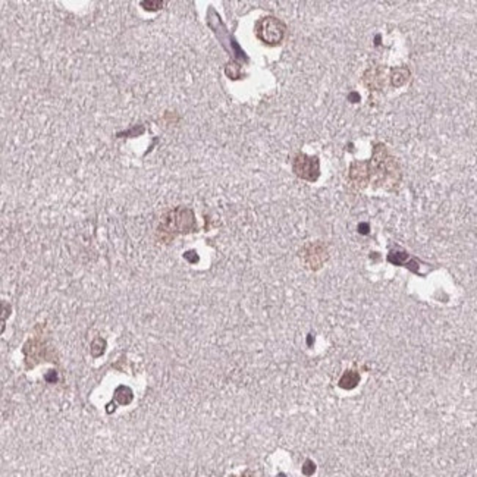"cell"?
Wrapping results in <instances>:
<instances>
[{"instance_id":"cell-10","label":"cell","mask_w":477,"mask_h":477,"mask_svg":"<svg viewBox=\"0 0 477 477\" xmlns=\"http://www.w3.org/2000/svg\"><path fill=\"white\" fill-rule=\"evenodd\" d=\"M141 6H147V8H145L147 11H158L155 6L162 8V6H163V2H156V4H152V2H143Z\"/></svg>"},{"instance_id":"cell-4","label":"cell","mask_w":477,"mask_h":477,"mask_svg":"<svg viewBox=\"0 0 477 477\" xmlns=\"http://www.w3.org/2000/svg\"><path fill=\"white\" fill-rule=\"evenodd\" d=\"M163 219L168 230H173V232H190V230L194 227V215L190 209H175Z\"/></svg>"},{"instance_id":"cell-1","label":"cell","mask_w":477,"mask_h":477,"mask_svg":"<svg viewBox=\"0 0 477 477\" xmlns=\"http://www.w3.org/2000/svg\"><path fill=\"white\" fill-rule=\"evenodd\" d=\"M371 169H369V177L373 178L374 184H382L384 187L396 185L399 178V168L394 158H391L386 148L379 145L374 150L371 159Z\"/></svg>"},{"instance_id":"cell-7","label":"cell","mask_w":477,"mask_h":477,"mask_svg":"<svg viewBox=\"0 0 477 477\" xmlns=\"http://www.w3.org/2000/svg\"><path fill=\"white\" fill-rule=\"evenodd\" d=\"M106 348V342L102 339V338H96L93 342H91V354L94 357H98L100 354H103V351Z\"/></svg>"},{"instance_id":"cell-3","label":"cell","mask_w":477,"mask_h":477,"mask_svg":"<svg viewBox=\"0 0 477 477\" xmlns=\"http://www.w3.org/2000/svg\"><path fill=\"white\" fill-rule=\"evenodd\" d=\"M292 170L298 178L316 183L320 175V163L316 156L298 153L292 160Z\"/></svg>"},{"instance_id":"cell-6","label":"cell","mask_w":477,"mask_h":477,"mask_svg":"<svg viewBox=\"0 0 477 477\" xmlns=\"http://www.w3.org/2000/svg\"><path fill=\"white\" fill-rule=\"evenodd\" d=\"M357 384H359L357 373H354V371L349 373L348 371V373L344 374V378L339 382V386H342V388H354Z\"/></svg>"},{"instance_id":"cell-8","label":"cell","mask_w":477,"mask_h":477,"mask_svg":"<svg viewBox=\"0 0 477 477\" xmlns=\"http://www.w3.org/2000/svg\"><path fill=\"white\" fill-rule=\"evenodd\" d=\"M44 379L47 384H56L58 382V371L56 370H48L44 374Z\"/></svg>"},{"instance_id":"cell-5","label":"cell","mask_w":477,"mask_h":477,"mask_svg":"<svg viewBox=\"0 0 477 477\" xmlns=\"http://www.w3.org/2000/svg\"><path fill=\"white\" fill-rule=\"evenodd\" d=\"M133 398H134V394H133V391L128 386H119L115 391V399L118 401L119 404H122V406L130 404L131 401H133Z\"/></svg>"},{"instance_id":"cell-9","label":"cell","mask_w":477,"mask_h":477,"mask_svg":"<svg viewBox=\"0 0 477 477\" xmlns=\"http://www.w3.org/2000/svg\"><path fill=\"white\" fill-rule=\"evenodd\" d=\"M314 471H316V466H314V463L310 461V460H307V461L304 463V466H303V473H304L306 476H312Z\"/></svg>"},{"instance_id":"cell-2","label":"cell","mask_w":477,"mask_h":477,"mask_svg":"<svg viewBox=\"0 0 477 477\" xmlns=\"http://www.w3.org/2000/svg\"><path fill=\"white\" fill-rule=\"evenodd\" d=\"M287 25L275 16H263L256 24V37L267 46H278L284 41Z\"/></svg>"}]
</instances>
